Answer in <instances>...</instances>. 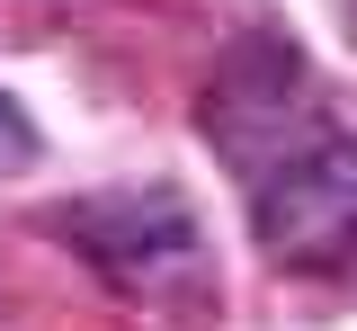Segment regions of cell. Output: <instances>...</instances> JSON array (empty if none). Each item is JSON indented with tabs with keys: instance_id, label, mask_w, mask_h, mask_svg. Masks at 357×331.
<instances>
[{
	"instance_id": "1",
	"label": "cell",
	"mask_w": 357,
	"mask_h": 331,
	"mask_svg": "<svg viewBox=\"0 0 357 331\" xmlns=\"http://www.w3.org/2000/svg\"><path fill=\"white\" fill-rule=\"evenodd\" d=\"M223 152L250 189V233L295 278H349L357 269V117L312 90L304 54L268 45L232 63L206 98Z\"/></svg>"
},
{
	"instance_id": "2",
	"label": "cell",
	"mask_w": 357,
	"mask_h": 331,
	"mask_svg": "<svg viewBox=\"0 0 357 331\" xmlns=\"http://www.w3.org/2000/svg\"><path fill=\"white\" fill-rule=\"evenodd\" d=\"M63 242L81 251L98 286L116 304H143V314H197L215 295V251H206V224L178 189H107L63 206Z\"/></svg>"
},
{
	"instance_id": "3",
	"label": "cell",
	"mask_w": 357,
	"mask_h": 331,
	"mask_svg": "<svg viewBox=\"0 0 357 331\" xmlns=\"http://www.w3.org/2000/svg\"><path fill=\"white\" fill-rule=\"evenodd\" d=\"M27 161H36V117L18 98H0V179H18Z\"/></svg>"
}]
</instances>
